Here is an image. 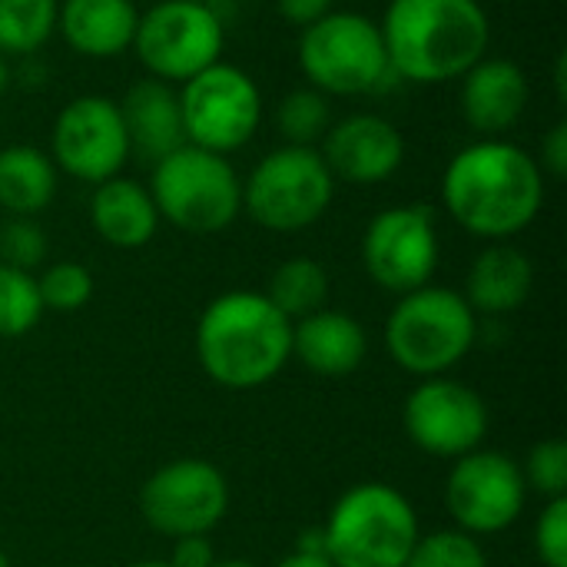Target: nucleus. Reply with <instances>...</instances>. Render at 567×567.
<instances>
[{
  "label": "nucleus",
  "instance_id": "nucleus-40",
  "mask_svg": "<svg viewBox=\"0 0 567 567\" xmlns=\"http://www.w3.org/2000/svg\"><path fill=\"white\" fill-rule=\"evenodd\" d=\"M126 567H169V561H133Z\"/></svg>",
  "mask_w": 567,
  "mask_h": 567
},
{
  "label": "nucleus",
  "instance_id": "nucleus-30",
  "mask_svg": "<svg viewBox=\"0 0 567 567\" xmlns=\"http://www.w3.org/2000/svg\"><path fill=\"white\" fill-rule=\"evenodd\" d=\"M518 465H522L528 495L535 492L545 502L567 498V445L561 439H545V442L532 445V452Z\"/></svg>",
  "mask_w": 567,
  "mask_h": 567
},
{
  "label": "nucleus",
  "instance_id": "nucleus-5",
  "mask_svg": "<svg viewBox=\"0 0 567 567\" xmlns=\"http://www.w3.org/2000/svg\"><path fill=\"white\" fill-rule=\"evenodd\" d=\"M478 342V316L465 302L458 289L449 286H422L392 306L385 319V349L389 359L415 375L435 379L449 375Z\"/></svg>",
  "mask_w": 567,
  "mask_h": 567
},
{
  "label": "nucleus",
  "instance_id": "nucleus-18",
  "mask_svg": "<svg viewBox=\"0 0 567 567\" xmlns=\"http://www.w3.org/2000/svg\"><path fill=\"white\" fill-rule=\"evenodd\" d=\"M369 355L365 326L342 309H319L292 322V359L319 379H346Z\"/></svg>",
  "mask_w": 567,
  "mask_h": 567
},
{
  "label": "nucleus",
  "instance_id": "nucleus-33",
  "mask_svg": "<svg viewBox=\"0 0 567 567\" xmlns=\"http://www.w3.org/2000/svg\"><path fill=\"white\" fill-rule=\"evenodd\" d=\"M535 159H538V166H542V173H545V176H551V179H565L567 176V123L565 120H558V123L545 133V140H542V153H538Z\"/></svg>",
  "mask_w": 567,
  "mask_h": 567
},
{
  "label": "nucleus",
  "instance_id": "nucleus-17",
  "mask_svg": "<svg viewBox=\"0 0 567 567\" xmlns=\"http://www.w3.org/2000/svg\"><path fill=\"white\" fill-rule=\"evenodd\" d=\"M532 86L525 70L505 56H482L458 76V113L482 140L505 136L528 110Z\"/></svg>",
  "mask_w": 567,
  "mask_h": 567
},
{
  "label": "nucleus",
  "instance_id": "nucleus-8",
  "mask_svg": "<svg viewBox=\"0 0 567 567\" xmlns=\"http://www.w3.org/2000/svg\"><path fill=\"white\" fill-rule=\"evenodd\" d=\"M336 199V176L316 146H279L266 153L243 183V213L269 233L316 226Z\"/></svg>",
  "mask_w": 567,
  "mask_h": 567
},
{
  "label": "nucleus",
  "instance_id": "nucleus-34",
  "mask_svg": "<svg viewBox=\"0 0 567 567\" xmlns=\"http://www.w3.org/2000/svg\"><path fill=\"white\" fill-rule=\"evenodd\" d=\"M169 567H213L216 565V548L209 542V535H186L173 542L169 551Z\"/></svg>",
  "mask_w": 567,
  "mask_h": 567
},
{
  "label": "nucleus",
  "instance_id": "nucleus-25",
  "mask_svg": "<svg viewBox=\"0 0 567 567\" xmlns=\"http://www.w3.org/2000/svg\"><path fill=\"white\" fill-rule=\"evenodd\" d=\"M60 0H0V53L30 56L56 30Z\"/></svg>",
  "mask_w": 567,
  "mask_h": 567
},
{
  "label": "nucleus",
  "instance_id": "nucleus-38",
  "mask_svg": "<svg viewBox=\"0 0 567 567\" xmlns=\"http://www.w3.org/2000/svg\"><path fill=\"white\" fill-rule=\"evenodd\" d=\"M7 86H10V63H7V56L0 53V96L7 93Z\"/></svg>",
  "mask_w": 567,
  "mask_h": 567
},
{
  "label": "nucleus",
  "instance_id": "nucleus-9",
  "mask_svg": "<svg viewBox=\"0 0 567 567\" xmlns=\"http://www.w3.org/2000/svg\"><path fill=\"white\" fill-rule=\"evenodd\" d=\"M179 116L189 146L229 156L243 150L262 123V93L256 80L226 60L179 83Z\"/></svg>",
  "mask_w": 567,
  "mask_h": 567
},
{
  "label": "nucleus",
  "instance_id": "nucleus-39",
  "mask_svg": "<svg viewBox=\"0 0 567 567\" xmlns=\"http://www.w3.org/2000/svg\"><path fill=\"white\" fill-rule=\"evenodd\" d=\"M213 567H259V565H252V561H246V558H216V565Z\"/></svg>",
  "mask_w": 567,
  "mask_h": 567
},
{
  "label": "nucleus",
  "instance_id": "nucleus-14",
  "mask_svg": "<svg viewBox=\"0 0 567 567\" xmlns=\"http://www.w3.org/2000/svg\"><path fill=\"white\" fill-rule=\"evenodd\" d=\"M488 425L492 419L485 399L452 375L419 379L402 405V429L409 442L419 452L445 462L482 449Z\"/></svg>",
  "mask_w": 567,
  "mask_h": 567
},
{
  "label": "nucleus",
  "instance_id": "nucleus-29",
  "mask_svg": "<svg viewBox=\"0 0 567 567\" xmlns=\"http://www.w3.org/2000/svg\"><path fill=\"white\" fill-rule=\"evenodd\" d=\"M37 279L43 312H80L93 299V272L83 262L63 259L47 266Z\"/></svg>",
  "mask_w": 567,
  "mask_h": 567
},
{
  "label": "nucleus",
  "instance_id": "nucleus-6",
  "mask_svg": "<svg viewBox=\"0 0 567 567\" xmlns=\"http://www.w3.org/2000/svg\"><path fill=\"white\" fill-rule=\"evenodd\" d=\"M150 196L159 219L193 236L223 233L243 213V179L236 166L189 143L153 163Z\"/></svg>",
  "mask_w": 567,
  "mask_h": 567
},
{
  "label": "nucleus",
  "instance_id": "nucleus-21",
  "mask_svg": "<svg viewBox=\"0 0 567 567\" xmlns=\"http://www.w3.org/2000/svg\"><path fill=\"white\" fill-rule=\"evenodd\" d=\"M535 289V266L528 252L512 243H488L465 279V302L475 316H508L518 312Z\"/></svg>",
  "mask_w": 567,
  "mask_h": 567
},
{
  "label": "nucleus",
  "instance_id": "nucleus-23",
  "mask_svg": "<svg viewBox=\"0 0 567 567\" xmlns=\"http://www.w3.org/2000/svg\"><path fill=\"white\" fill-rule=\"evenodd\" d=\"M60 169L53 166L50 153L13 143L0 150V209L7 216L37 219L56 196Z\"/></svg>",
  "mask_w": 567,
  "mask_h": 567
},
{
  "label": "nucleus",
  "instance_id": "nucleus-19",
  "mask_svg": "<svg viewBox=\"0 0 567 567\" xmlns=\"http://www.w3.org/2000/svg\"><path fill=\"white\" fill-rule=\"evenodd\" d=\"M120 116L126 126L130 153L146 163H159L186 143L179 93L173 83H163L156 76H143L126 90V96L120 100Z\"/></svg>",
  "mask_w": 567,
  "mask_h": 567
},
{
  "label": "nucleus",
  "instance_id": "nucleus-36",
  "mask_svg": "<svg viewBox=\"0 0 567 567\" xmlns=\"http://www.w3.org/2000/svg\"><path fill=\"white\" fill-rule=\"evenodd\" d=\"M276 10L286 23L292 27H309L319 17H326L329 10H336V0H276Z\"/></svg>",
  "mask_w": 567,
  "mask_h": 567
},
{
  "label": "nucleus",
  "instance_id": "nucleus-16",
  "mask_svg": "<svg viewBox=\"0 0 567 567\" xmlns=\"http://www.w3.org/2000/svg\"><path fill=\"white\" fill-rule=\"evenodd\" d=\"M319 153L336 183L375 186L399 173L405 159V136L379 113H352L326 130Z\"/></svg>",
  "mask_w": 567,
  "mask_h": 567
},
{
  "label": "nucleus",
  "instance_id": "nucleus-4",
  "mask_svg": "<svg viewBox=\"0 0 567 567\" xmlns=\"http://www.w3.org/2000/svg\"><path fill=\"white\" fill-rule=\"evenodd\" d=\"M319 532L336 567H405L422 525L415 505L395 485L362 482L336 498Z\"/></svg>",
  "mask_w": 567,
  "mask_h": 567
},
{
  "label": "nucleus",
  "instance_id": "nucleus-7",
  "mask_svg": "<svg viewBox=\"0 0 567 567\" xmlns=\"http://www.w3.org/2000/svg\"><path fill=\"white\" fill-rule=\"evenodd\" d=\"M299 66L309 86L329 100L375 93L392 76L379 23L355 10H329L302 27Z\"/></svg>",
  "mask_w": 567,
  "mask_h": 567
},
{
  "label": "nucleus",
  "instance_id": "nucleus-22",
  "mask_svg": "<svg viewBox=\"0 0 567 567\" xmlns=\"http://www.w3.org/2000/svg\"><path fill=\"white\" fill-rule=\"evenodd\" d=\"M90 223L106 246L143 249L146 243H153L163 219L156 213L150 186L136 183L130 176H113V179L93 186Z\"/></svg>",
  "mask_w": 567,
  "mask_h": 567
},
{
  "label": "nucleus",
  "instance_id": "nucleus-41",
  "mask_svg": "<svg viewBox=\"0 0 567 567\" xmlns=\"http://www.w3.org/2000/svg\"><path fill=\"white\" fill-rule=\"evenodd\" d=\"M0 567H13L10 565V558H7V551H0Z\"/></svg>",
  "mask_w": 567,
  "mask_h": 567
},
{
  "label": "nucleus",
  "instance_id": "nucleus-2",
  "mask_svg": "<svg viewBox=\"0 0 567 567\" xmlns=\"http://www.w3.org/2000/svg\"><path fill=\"white\" fill-rule=\"evenodd\" d=\"M379 30L392 76L419 86L458 80L492 43L482 0H389Z\"/></svg>",
  "mask_w": 567,
  "mask_h": 567
},
{
  "label": "nucleus",
  "instance_id": "nucleus-24",
  "mask_svg": "<svg viewBox=\"0 0 567 567\" xmlns=\"http://www.w3.org/2000/svg\"><path fill=\"white\" fill-rule=\"evenodd\" d=\"M329 292H332V282H329L326 266L309 256H292V259L279 262L266 282V299L289 322H299V319L326 309Z\"/></svg>",
  "mask_w": 567,
  "mask_h": 567
},
{
  "label": "nucleus",
  "instance_id": "nucleus-10",
  "mask_svg": "<svg viewBox=\"0 0 567 567\" xmlns=\"http://www.w3.org/2000/svg\"><path fill=\"white\" fill-rule=\"evenodd\" d=\"M226 23L206 0H159L140 13L133 47L150 76L186 83L199 70L223 60Z\"/></svg>",
  "mask_w": 567,
  "mask_h": 567
},
{
  "label": "nucleus",
  "instance_id": "nucleus-35",
  "mask_svg": "<svg viewBox=\"0 0 567 567\" xmlns=\"http://www.w3.org/2000/svg\"><path fill=\"white\" fill-rule=\"evenodd\" d=\"M276 567H336L326 558V548H322V532L312 528L306 535H299L296 548L279 561Z\"/></svg>",
  "mask_w": 567,
  "mask_h": 567
},
{
  "label": "nucleus",
  "instance_id": "nucleus-13",
  "mask_svg": "<svg viewBox=\"0 0 567 567\" xmlns=\"http://www.w3.org/2000/svg\"><path fill=\"white\" fill-rule=\"evenodd\" d=\"M229 512V482L206 458H176L159 465L140 488L143 522L176 542L209 535Z\"/></svg>",
  "mask_w": 567,
  "mask_h": 567
},
{
  "label": "nucleus",
  "instance_id": "nucleus-28",
  "mask_svg": "<svg viewBox=\"0 0 567 567\" xmlns=\"http://www.w3.org/2000/svg\"><path fill=\"white\" fill-rule=\"evenodd\" d=\"M405 567H488V555L478 538L458 528H442L419 535Z\"/></svg>",
  "mask_w": 567,
  "mask_h": 567
},
{
  "label": "nucleus",
  "instance_id": "nucleus-27",
  "mask_svg": "<svg viewBox=\"0 0 567 567\" xmlns=\"http://www.w3.org/2000/svg\"><path fill=\"white\" fill-rule=\"evenodd\" d=\"M43 319V302L33 272L0 262V339H20Z\"/></svg>",
  "mask_w": 567,
  "mask_h": 567
},
{
  "label": "nucleus",
  "instance_id": "nucleus-37",
  "mask_svg": "<svg viewBox=\"0 0 567 567\" xmlns=\"http://www.w3.org/2000/svg\"><path fill=\"white\" fill-rule=\"evenodd\" d=\"M555 93H558V100L565 103L567 100V53H558V60H555Z\"/></svg>",
  "mask_w": 567,
  "mask_h": 567
},
{
  "label": "nucleus",
  "instance_id": "nucleus-12",
  "mask_svg": "<svg viewBox=\"0 0 567 567\" xmlns=\"http://www.w3.org/2000/svg\"><path fill=\"white\" fill-rule=\"evenodd\" d=\"M439 259V226L432 206L425 203L389 206L375 213L362 233V266L369 279L392 296L429 286Z\"/></svg>",
  "mask_w": 567,
  "mask_h": 567
},
{
  "label": "nucleus",
  "instance_id": "nucleus-11",
  "mask_svg": "<svg viewBox=\"0 0 567 567\" xmlns=\"http://www.w3.org/2000/svg\"><path fill=\"white\" fill-rule=\"evenodd\" d=\"M528 505L522 465L498 449H475L452 462L445 478V508L458 532L492 538L508 532Z\"/></svg>",
  "mask_w": 567,
  "mask_h": 567
},
{
  "label": "nucleus",
  "instance_id": "nucleus-26",
  "mask_svg": "<svg viewBox=\"0 0 567 567\" xmlns=\"http://www.w3.org/2000/svg\"><path fill=\"white\" fill-rule=\"evenodd\" d=\"M276 123L289 146H316L332 126V103L312 86L289 90L276 110Z\"/></svg>",
  "mask_w": 567,
  "mask_h": 567
},
{
  "label": "nucleus",
  "instance_id": "nucleus-32",
  "mask_svg": "<svg viewBox=\"0 0 567 567\" xmlns=\"http://www.w3.org/2000/svg\"><path fill=\"white\" fill-rule=\"evenodd\" d=\"M535 555L542 567H567V498L545 502L535 522Z\"/></svg>",
  "mask_w": 567,
  "mask_h": 567
},
{
  "label": "nucleus",
  "instance_id": "nucleus-3",
  "mask_svg": "<svg viewBox=\"0 0 567 567\" xmlns=\"http://www.w3.org/2000/svg\"><path fill=\"white\" fill-rule=\"evenodd\" d=\"M196 362L229 392L269 385L292 359V322L266 292L233 289L216 296L196 322Z\"/></svg>",
  "mask_w": 567,
  "mask_h": 567
},
{
  "label": "nucleus",
  "instance_id": "nucleus-1",
  "mask_svg": "<svg viewBox=\"0 0 567 567\" xmlns=\"http://www.w3.org/2000/svg\"><path fill=\"white\" fill-rule=\"evenodd\" d=\"M442 206L468 236L512 243L545 206V173L525 146L505 136L475 140L449 159Z\"/></svg>",
  "mask_w": 567,
  "mask_h": 567
},
{
  "label": "nucleus",
  "instance_id": "nucleus-15",
  "mask_svg": "<svg viewBox=\"0 0 567 567\" xmlns=\"http://www.w3.org/2000/svg\"><path fill=\"white\" fill-rule=\"evenodd\" d=\"M130 140L120 103L100 93L73 96L53 120L50 159L80 183H106L130 163Z\"/></svg>",
  "mask_w": 567,
  "mask_h": 567
},
{
  "label": "nucleus",
  "instance_id": "nucleus-31",
  "mask_svg": "<svg viewBox=\"0 0 567 567\" xmlns=\"http://www.w3.org/2000/svg\"><path fill=\"white\" fill-rule=\"evenodd\" d=\"M43 259H47V233L40 229V223L27 216H10L0 226V262L33 272Z\"/></svg>",
  "mask_w": 567,
  "mask_h": 567
},
{
  "label": "nucleus",
  "instance_id": "nucleus-20",
  "mask_svg": "<svg viewBox=\"0 0 567 567\" xmlns=\"http://www.w3.org/2000/svg\"><path fill=\"white\" fill-rule=\"evenodd\" d=\"M140 10L133 0H60L56 30L66 47L90 60H110L133 47Z\"/></svg>",
  "mask_w": 567,
  "mask_h": 567
}]
</instances>
